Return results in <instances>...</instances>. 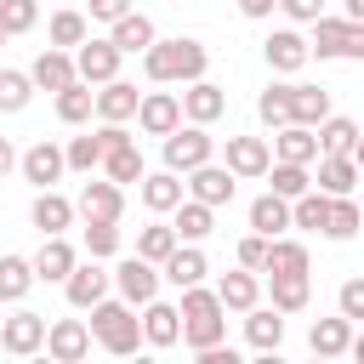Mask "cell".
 Wrapping results in <instances>:
<instances>
[{
  "mask_svg": "<svg viewBox=\"0 0 364 364\" xmlns=\"http://www.w3.org/2000/svg\"><path fill=\"white\" fill-rule=\"evenodd\" d=\"M205 63L210 51L199 40H154L142 51V74L154 85H188V80H205Z\"/></svg>",
  "mask_w": 364,
  "mask_h": 364,
  "instance_id": "obj_1",
  "label": "cell"
},
{
  "mask_svg": "<svg viewBox=\"0 0 364 364\" xmlns=\"http://www.w3.org/2000/svg\"><path fill=\"white\" fill-rule=\"evenodd\" d=\"M176 313H182V341H188L193 353H205V347H216V341L228 336V318H222L228 307H222V296L205 290V284H188Z\"/></svg>",
  "mask_w": 364,
  "mask_h": 364,
  "instance_id": "obj_2",
  "label": "cell"
},
{
  "mask_svg": "<svg viewBox=\"0 0 364 364\" xmlns=\"http://www.w3.org/2000/svg\"><path fill=\"white\" fill-rule=\"evenodd\" d=\"M91 336L102 341V353H114V358H125V353H136L142 347V318H136V307L119 296V301H97L91 307Z\"/></svg>",
  "mask_w": 364,
  "mask_h": 364,
  "instance_id": "obj_3",
  "label": "cell"
},
{
  "mask_svg": "<svg viewBox=\"0 0 364 364\" xmlns=\"http://www.w3.org/2000/svg\"><path fill=\"white\" fill-rule=\"evenodd\" d=\"M307 51H313L318 63H324V57H353V63H364V23H353V17H313Z\"/></svg>",
  "mask_w": 364,
  "mask_h": 364,
  "instance_id": "obj_4",
  "label": "cell"
},
{
  "mask_svg": "<svg viewBox=\"0 0 364 364\" xmlns=\"http://www.w3.org/2000/svg\"><path fill=\"white\" fill-rule=\"evenodd\" d=\"M159 142H165V171H176V176H188L193 165H205V159L216 154V136H210L205 125H193V119L176 125V131H165Z\"/></svg>",
  "mask_w": 364,
  "mask_h": 364,
  "instance_id": "obj_5",
  "label": "cell"
},
{
  "mask_svg": "<svg viewBox=\"0 0 364 364\" xmlns=\"http://www.w3.org/2000/svg\"><path fill=\"white\" fill-rule=\"evenodd\" d=\"M119 57H125V51H119L114 40H91V34H85V40L74 46V74H80L85 85H108V80L119 74Z\"/></svg>",
  "mask_w": 364,
  "mask_h": 364,
  "instance_id": "obj_6",
  "label": "cell"
},
{
  "mask_svg": "<svg viewBox=\"0 0 364 364\" xmlns=\"http://www.w3.org/2000/svg\"><path fill=\"white\" fill-rule=\"evenodd\" d=\"M108 284H114V273L102 267V256H91V262H74V273L63 279V296H68V307H97L102 296H108Z\"/></svg>",
  "mask_w": 364,
  "mask_h": 364,
  "instance_id": "obj_7",
  "label": "cell"
},
{
  "mask_svg": "<svg viewBox=\"0 0 364 364\" xmlns=\"http://www.w3.org/2000/svg\"><path fill=\"white\" fill-rule=\"evenodd\" d=\"M114 290H119L131 307L154 301V296H159V262H148V256H125V262L114 267Z\"/></svg>",
  "mask_w": 364,
  "mask_h": 364,
  "instance_id": "obj_8",
  "label": "cell"
},
{
  "mask_svg": "<svg viewBox=\"0 0 364 364\" xmlns=\"http://www.w3.org/2000/svg\"><path fill=\"white\" fill-rule=\"evenodd\" d=\"M136 125H142V136H165V131H176V125H182V97H176V91H142V102H136Z\"/></svg>",
  "mask_w": 364,
  "mask_h": 364,
  "instance_id": "obj_9",
  "label": "cell"
},
{
  "mask_svg": "<svg viewBox=\"0 0 364 364\" xmlns=\"http://www.w3.org/2000/svg\"><path fill=\"white\" fill-rule=\"evenodd\" d=\"M46 353H51L57 364H80V358L91 353V324H85V318H57V324H46Z\"/></svg>",
  "mask_w": 364,
  "mask_h": 364,
  "instance_id": "obj_10",
  "label": "cell"
},
{
  "mask_svg": "<svg viewBox=\"0 0 364 364\" xmlns=\"http://www.w3.org/2000/svg\"><path fill=\"white\" fill-rule=\"evenodd\" d=\"M0 347H6L11 358L40 353V347H46V318H40V313H11V318H0Z\"/></svg>",
  "mask_w": 364,
  "mask_h": 364,
  "instance_id": "obj_11",
  "label": "cell"
},
{
  "mask_svg": "<svg viewBox=\"0 0 364 364\" xmlns=\"http://www.w3.org/2000/svg\"><path fill=\"white\" fill-rule=\"evenodd\" d=\"M262 57H267V68L273 74H296V68H307V40L296 34V28H273L267 40H262Z\"/></svg>",
  "mask_w": 364,
  "mask_h": 364,
  "instance_id": "obj_12",
  "label": "cell"
},
{
  "mask_svg": "<svg viewBox=\"0 0 364 364\" xmlns=\"http://www.w3.org/2000/svg\"><path fill=\"white\" fill-rule=\"evenodd\" d=\"M233 182H239V176H233L228 165H210V159H205V165H193V171H188V199L233 205Z\"/></svg>",
  "mask_w": 364,
  "mask_h": 364,
  "instance_id": "obj_13",
  "label": "cell"
},
{
  "mask_svg": "<svg viewBox=\"0 0 364 364\" xmlns=\"http://www.w3.org/2000/svg\"><path fill=\"white\" fill-rule=\"evenodd\" d=\"M222 114H228V91L210 85V80H188V91H182V119L210 125V119H222Z\"/></svg>",
  "mask_w": 364,
  "mask_h": 364,
  "instance_id": "obj_14",
  "label": "cell"
},
{
  "mask_svg": "<svg viewBox=\"0 0 364 364\" xmlns=\"http://www.w3.org/2000/svg\"><path fill=\"white\" fill-rule=\"evenodd\" d=\"M273 142L267 136H228V171L233 176H267Z\"/></svg>",
  "mask_w": 364,
  "mask_h": 364,
  "instance_id": "obj_15",
  "label": "cell"
},
{
  "mask_svg": "<svg viewBox=\"0 0 364 364\" xmlns=\"http://www.w3.org/2000/svg\"><path fill=\"white\" fill-rule=\"evenodd\" d=\"M273 159H290V165H313L318 159V131L313 125H279L273 131Z\"/></svg>",
  "mask_w": 364,
  "mask_h": 364,
  "instance_id": "obj_16",
  "label": "cell"
},
{
  "mask_svg": "<svg viewBox=\"0 0 364 364\" xmlns=\"http://www.w3.org/2000/svg\"><path fill=\"white\" fill-rule=\"evenodd\" d=\"M17 171L34 182V188H51V182H63V171H68V159H63V148L57 142H34L23 159H17Z\"/></svg>",
  "mask_w": 364,
  "mask_h": 364,
  "instance_id": "obj_17",
  "label": "cell"
},
{
  "mask_svg": "<svg viewBox=\"0 0 364 364\" xmlns=\"http://www.w3.org/2000/svg\"><path fill=\"white\" fill-rule=\"evenodd\" d=\"M136 193H142V205L148 210H176L182 205V193H188V182L176 176V171H142V182H136Z\"/></svg>",
  "mask_w": 364,
  "mask_h": 364,
  "instance_id": "obj_18",
  "label": "cell"
},
{
  "mask_svg": "<svg viewBox=\"0 0 364 364\" xmlns=\"http://www.w3.org/2000/svg\"><path fill=\"white\" fill-rule=\"evenodd\" d=\"M142 341L148 347H176L182 341V313L171 301H142Z\"/></svg>",
  "mask_w": 364,
  "mask_h": 364,
  "instance_id": "obj_19",
  "label": "cell"
},
{
  "mask_svg": "<svg viewBox=\"0 0 364 364\" xmlns=\"http://www.w3.org/2000/svg\"><path fill=\"white\" fill-rule=\"evenodd\" d=\"M28 80H34L40 91H63V85H74L80 74H74V57H68L63 46H46V51L34 57V68H28Z\"/></svg>",
  "mask_w": 364,
  "mask_h": 364,
  "instance_id": "obj_20",
  "label": "cell"
},
{
  "mask_svg": "<svg viewBox=\"0 0 364 364\" xmlns=\"http://www.w3.org/2000/svg\"><path fill=\"white\" fill-rule=\"evenodd\" d=\"M136 102H142V91L131 85V80H108V85H97V119H136Z\"/></svg>",
  "mask_w": 364,
  "mask_h": 364,
  "instance_id": "obj_21",
  "label": "cell"
},
{
  "mask_svg": "<svg viewBox=\"0 0 364 364\" xmlns=\"http://www.w3.org/2000/svg\"><path fill=\"white\" fill-rule=\"evenodd\" d=\"M80 216H97V222H119V210H125V193H119V182H85L80 188V205H74Z\"/></svg>",
  "mask_w": 364,
  "mask_h": 364,
  "instance_id": "obj_22",
  "label": "cell"
},
{
  "mask_svg": "<svg viewBox=\"0 0 364 364\" xmlns=\"http://www.w3.org/2000/svg\"><path fill=\"white\" fill-rule=\"evenodd\" d=\"M74 245L63 239V233H46V245H40V256H34V279H46V284H63L68 273H74Z\"/></svg>",
  "mask_w": 364,
  "mask_h": 364,
  "instance_id": "obj_23",
  "label": "cell"
},
{
  "mask_svg": "<svg viewBox=\"0 0 364 364\" xmlns=\"http://www.w3.org/2000/svg\"><path fill=\"white\" fill-rule=\"evenodd\" d=\"M205 273H210V267H205V250H199V245H176V250L159 262V279H171L176 290H188V284H205Z\"/></svg>",
  "mask_w": 364,
  "mask_h": 364,
  "instance_id": "obj_24",
  "label": "cell"
},
{
  "mask_svg": "<svg viewBox=\"0 0 364 364\" xmlns=\"http://www.w3.org/2000/svg\"><path fill=\"white\" fill-rule=\"evenodd\" d=\"M28 222H34L40 233H68V222H74V205H68L57 188H40V193H34V205H28Z\"/></svg>",
  "mask_w": 364,
  "mask_h": 364,
  "instance_id": "obj_25",
  "label": "cell"
},
{
  "mask_svg": "<svg viewBox=\"0 0 364 364\" xmlns=\"http://www.w3.org/2000/svg\"><path fill=\"white\" fill-rule=\"evenodd\" d=\"M216 296H222V307H228V313H250V307L262 301V279H256L250 267L222 273V279H216Z\"/></svg>",
  "mask_w": 364,
  "mask_h": 364,
  "instance_id": "obj_26",
  "label": "cell"
},
{
  "mask_svg": "<svg viewBox=\"0 0 364 364\" xmlns=\"http://www.w3.org/2000/svg\"><path fill=\"white\" fill-rule=\"evenodd\" d=\"M108 28H114L108 40H114L125 57H142V51L159 40V34H154V17H142V11H125V17H119V23H108Z\"/></svg>",
  "mask_w": 364,
  "mask_h": 364,
  "instance_id": "obj_27",
  "label": "cell"
},
{
  "mask_svg": "<svg viewBox=\"0 0 364 364\" xmlns=\"http://www.w3.org/2000/svg\"><path fill=\"white\" fill-rule=\"evenodd\" d=\"M245 341H250L256 353H279V341H284V313H279V307H250Z\"/></svg>",
  "mask_w": 364,
  "mask_h": 364,
  "instance_id": "obj_28",
  "label": "cell"
},
{
  "mask_svg": "<svg viewBox=\"0 0 364 364\" xmlns=\"http://www.w3.org/2000/svg\"><path fill=\"white\" fill-rule=\"evenodd\" d=\"M347 341H353V318H313V330H307V347L318 353V358H341L347 353Z\"/></svg>",
  "mask_w": 364,
  "mask_h": 364,
  "instance_id": "obj_29",
  "label": "cell"
},
{
  "mask_svg": "<svg viewBox=\"0 0 364 364\" xmlns=\"http://www.w3.org/2000/svg\"><path fill=\"white\" fill-rule=\"evenodd\" d=\"M250 228H256V233H267V239H279V233L290 228V199H284V193H273V188H267L262 199H250Z\"/></svg>",
  "mask_w": 364,
  "mask_h": 364,
  "instance_id": "obj_30",
  "label": "cell"
},
{
  "mask_svg": "<svg viewBox=\"0 0 364 364\" xmlns=\"http://www.w3.org/2000/svg\"><path fill=\"white\" fill-rule=\"evenodd\" d=\"M324 193H353L358 182V159L353 154H318V176H313Z\"/></svg>",
  "mask_w": 364,
  "mask_h": 364,
  "instance_id": "obj_31",
  "label": "cell"
},
{
  "mask_svg": "<svg viewBox=\"0 0 364 364\" xmlns=\"http://www.w3.org/2000/svg\"><path fill=\"white\" fill-rule=\"evenodd\" d=\"M171 228H176V239L199 245V239H205V233L216 228V205H205V199H182V205H176V222H171Z\"/></svg>",
  "mask_w": 364,
  "mask_h": 364,
  "instance_id": "obj_32",
  "label": "cell"
},
{
  "mask_svg": "<svg viewBox=\"0 0 364 364\" xmlns=\"http://www.w3.org/2000/svg\"><path fill=\"white\" fill-rule=\"evenodd\" d=\"M91 114H97V91H91L85 80H74V85L57 91V119H63V125H85Z\"/></svg>",
  "mask_w": 364,
  "mask_h": 364,
  "instance_id": "obj_33",
  "label": "cell"
},
{
  "mask_svg": "<svg viewBox=\"0 0 364 364\" xmlns=\"http://www.w3.org/2000/svg\"><path fill=\"white\" fill-rule=\"evenodd\" d=\"M330 114V91L324 85H290V119L296 125H318Z\"/></svg>",
  "mask_w": 364,
  "mask_h": 364,
  "instance_id": "obj_34",
  "label": "cell"
},
{
  "mask_svg": "<svg viewBox=\"0 0 364 364\" xmlns=\"http://www.w3.org/2000/svg\"><path fill=\"white\" fill-rule=\"evenodd\" d=\"M262 273H307V245L301 239H267V262H262Z\"/></svg>",
  "mask_w": 364,
  "mask_h": 364,
  "instance_id": "obj_35",
  "label": "cell"
},
{
  "mask_svg": "<svg viewBox=\"0 0 364 364\" xmlns=\"http://www.w3.org/2000/svg\"><path fill=\"white\" fill-rule=\"evenodd\" d=\"M313 131H318V154H353V142H358V125L341 114H324Z\"/></svg>",
  "mask_w": 364,
  "mask_h": 364,
  "instance_id": "obj_36",
  "label": "cell"
},
{
  "mask_svg": "<svg viewBox=\"0 0 364 364\" xmlns=\"http://www.w3.org/2000/svg\"><path fill=\"white\" fill-rule=\"evenodd\" d=\"M102 171H108V182H142V148L136 142H119V148H108L102 154Z\"/></svg>",
  "mask_w": 364,
  "mask_h": 364,
  "instance_id": "obj_37",
  "label": "cell"
},
{
  "mask_svg": "<svg viewBox=\"0 0 364 364\" xmlns=\"http://www.w3.org/2000/svg\"><path fill=\"white\" fill-rule=\"evenodd\" d=\"M267 279H273V307L279 313H301L307 307V296H313L307 273H267Z\"/></svg>",
  "mask_w": 364,
  "mask_h": 364,
  "instance_id": "obj_38",
  "label": "cell"
},
{
  "mask_svg": "<svg viewBox=\"0 0 364 364\" xmlns=\"http://www.w3.org/2000/svg\"><path fill=\"white\" fill-rule=\"evenodd\" d=\"M28 290H34V262L0 256V301H23Z\"/></svg>",
  "mask_w": 364,
  "mask_h": 364,
  "instance_id": "obj_39",
  "label": "cell"
},
{
  "mask_svg": "<svg viewBox=\"0 0 364 364\" xmlns=\"http://www.w3.org/2000/svg\"><path fill=\"white\" fill-rule=\"evenodd\" d=\"M364 228V210L347 199V193H330V222H324V239H353Z\"/></svg>",
  "mask_w": 364,
  "mask_h": 364,
  "instance_id": "obj_40",
  "label": "cell"
},
{
  "mask_svg": "<svg viewBox=\"0 0 364 364\" xmlns=\"http://www.w3.org/2000/svg\"><path fill=\"white\" fill-rule=\"evenodd\" d=\"M267 182H273V193H284V199H301V193L313 188L307 165H290V159H273V165H267Z\"/></svg>",
  "mask_w": 364,
  "mask_h": 364,
  "instance_id": "obj_41",
  "label": "cell"
},
{
  "mask_svg": "<svg viewBox=\"0 0 364 364\" xmlns=\"http://www.w3.org/2000/svg\"><path fill=\"white\" fill-rule=\"evenodd\" d=\"M176 245H182V239H176V228H171V222H148V228L136 233V256H148V262H165Z\"/></svg>",
  "mask_w": 364,
  "mask_h": 364,
  "instance_id": "obj_42",
  "label": "cell"
},
{
  "mask_svg": "<svg viewBox=\"0 0 364 364\" xmlns=\"http://www.w3.org/2000/svg\"><path fill=\"white\" fill-rule=\"evenodd\" d=\"M34 97V80L23 68H0V114H23Z\"/></svg>",
  "mask_w": 364,
  "mask_h": 364,
  "instance_id": "obj_43",
  "label": "cell"
},
{
  "mask_svg": "<svg viewBox=\"0 0 364 364\" xmlns=\"http://www.w3.org/2000/svg\"><path fill=\"white\" fill-rule=\"evenodd\" d=\"M46 34H51V46L68 51V46H80V40L91 34V17H85V11H51V28H46Z\"/></svg>",
  "mask_w": 364,
  "mask_h": 364,
  "instance_id": "obj_44",
  "label": "cell"
},
{
  "mask_svg": "<svg viewBox=\"0 0 364 364\" xmlns=\"http://www.w3.org/2000/svg\"><path fill=\"white\" fill-rule=\"evenodd\" d=\"M256 114H262V125H290V85H267L262 97H256Z\"/></svg>",
  "mask_w": 364,
  "mask_h": 364,
  "instance_id": "obj_45",
  "label": "cell"
},
{
  "mask_svg": "<svg viewBox=\"0 0 364 364\" xmlns=\"http://www.w3.org/2000/svg\"><path fill=\"white\" fill-rule=\"evenodd\" d=\"M40 23V0H0V28L6 34H28Z\"/></svg>",
  "mask_w": 364,
  "mask_h": 364,
  "instance_id": "obj_46",
  "label": "cell"
},
{
  "mask_svg": "<svg viewBox=\"0 0 364 364\" xmlns=\"http://www.w3.org/2000/svg\"><path fill=\"white\" fill-rule=\"evenodd\" d=\"M114 250H119V222L85 216V256H114Z\"/></svg>",
  "mask_w": 364,
  "mask_h": 364,
  "instance_id": "obj_47",
  "label": "cell"
},
{
  "mask_svg": "<svg viewBox=\"0 0 364 364\" xmlns=\"http://www.w3.org/2000/svg\"><path fill=\"white\" fill-rule=\"evenodd\" d=\"M63 159H68V171H97V165H102V142H97V136H68Z\"/></svg>",
  "mask_w": 364,
  "mask_h": 364,
  "instance_id": "obj_48",
  "label": "cell"
},
{
  "mask_svg": "<svg viewBox=\"0 0 364 364\" xmlns=\"http://www.w3.org/2000/svg\"><path fill=\"white\" fill-rule=\"evenodd\" d=\"M336 307H341V318H364V279H347L341 290H336Z\"/></svg>",
  "mask_w": 364,
  "mask_h": 364,
  "instance_id": "obj_49",
  "label": "cell"
},
{
  "mask_svg": "<svg viewBox=\"0 0 364 364\" xmlns=\"http://www.w3.org/2000/svg\"><path fill=\"white\" fill-rule=\"evenodd\" d=\"M262 262H267V233H245V239H239V267L262 273Z\"/></svg>",
  "mask_w": 364,
  "mask_h": 364,
  "instance_id": "obj_50",
  "label": "cell"
},
{
  "mask_svg": "<svg viewBox=\"0 0 364 364\" xmlns=\"http://www.w3.org/2000/svg\"><path fill=\"white\" fill-rule=\"evenodd\" d=\"M279 11L290 23H313V17H324V0H279Z\"/></svg>",
  "mask_w": 364,
  "mask_h": 364,
  "instance_id": "obj_51",
  "label": "cell"
},
{
  "mask_svg": "<svg viewBox=\"0 0 364 364\" xmlns=\"http://www.w3.org/2000/svg\"><path fill=\"white\" fill-rule=\"evenodd\" d=\"M125 11H131V0H91L85 17H91V23H119Z\"/></svg>",
  "mask_w": 364,
  "mask_h": 364,
  "instance_id": "obj_52",
  "label": "cell"
},
{
  "mask_svg": "<svg viewBox=\"0 0 364 364\" xmlns=\"http://www.w3.org/2000/svg\"><path fill=\"white\" fill-rule=\"evenodd\" d=\"M273 6H279V0H239V11H245V17H267Z\"/></svg>",
  "mask_w": 364,
  "mask_h": 364,
  "instance_id": "obj_53",
  "label": "cell"
},
{
  "mask_svg": "<svg viewBox=\"0 0 364 364\" xmlns=\"http://www.w3.org/2000/svg\"><path fill=\"white\" fill-rule=\"evenodd\" d=\"M11 165H17V148H11V142H6V136H0V176H6V171H11Z\"/></svg>",
  "mask_w": 364,
  "mask_h": 364,
  "instance_id": "obj_54",
  "label": "cell"
},
{
  "mask_svg": "<svg viewBox=\"0 0 364 364\" xmlns=\"http://www.w3.org/2000/svg\"><path fill=\"white\" fill-rule=\"evenodd\" d=\"M341 17H353V23H364V0H341Z\"/></svg>",
  "mask_w": 364,
  "mask_h": 364,
  "instance_id": "obj_55",
  "label": "cell"
},
{
  "mask_svg": "<svg viewBox=\"0 0 364 364\" xmlns=\"http://www.w3.org/2000/svg\"><path fill=\"white\" fill-rule=\"evenodd\" d=\"M347 353H353V358L364 364V336H353V341H347Z\"/></svg>",
  "mask_w": 364,
  "mask_h": 364,
  "instance_id": "obj_56",
  "label": "cell"
},
{
  "mask_svg": "<svg viewBox=\"0 0 364 364\" xmlns=\"http://www.w3.org/2000/svg\"><path fill=\"white\" fill-rule=\"evenodd\" d=\"M353 159H358V171H364V131H358V142H353Z\"/></svg>",
  "mask_w": 364,
  "mask_h": 364,
  "instance_id": "obj_57",
  "label": "cell"
},
{
  "mask_svg": "<svg viewBox=\"0 0 364 364\" xmlns=\"http://www.w3.org/2000/svg\"><path fill=\"white\" fill-rule=\"evenodd\" d=\"M6 40H11V34H6V28H0V46H6Z\"/></svg>",
  "mask_w": 364,
  "mask_h": 364,
  "instance_id": "obj_58",
  "label": "cell"
},
{
  "mask_svg": "<svg viewBox=\"0 0 364 364\" xmlns=\"http://www.w3.org/2000/svg\"><path fill=\"white\" fill-rule=\"evenodd\" d=\"M0 318H6V313H0Z\"/></svg>",
  "mask_w": 364,
  "mask_h": 364,
  "instance_id": "obj_59",
  "label": "cell"
}]
</instances>
